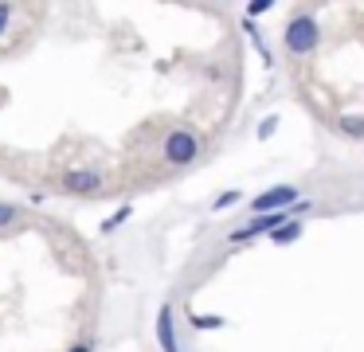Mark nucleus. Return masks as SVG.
I'll use <instances>...</instances> for the list:
<instances>
[{
    "mask_svg": "<svg viewBox=\"0 0 364 352\" xmlns=\"http://www.w3.org/2000/svg\"><path fill=\"white\" fill-rule=\"evenodd\" d=\"M317 39H321V31H317L314 16H294V20L286 23V31H282V43H286L290 55H309L317 47Z\"/></svg>",
    "mask_w": 364,
    "mask_h": 352,
    "instance_id": "nucleus-1",
    "label": "nucleus"
},
{
    "mask_svg": "<svg viewBox=\"0 0 364 352\" xmlns=\"http://www.w3.org/2000/svg\"><path fill=\"white\" fill-rule=\"evenodd\" d=\"M200 156V137L192 129H173L165 137V161L176 164V169H184V164H192Z\"/></svg>",
    "mask_w": 364,
    "mask_h": 352,
    "instance_id": "nucleus-2",
    "label": "nucleus"
},
{
    "mask_svg": "<svg viewBox=\"0 0 364 352\" xmlns=\"http://www.w3.org/2000/svg\"><path fill=\"white\" fill-rule=\"evenodd\" d=\"M298 200H301V196H298V188H294V184H278V188H267L262 196H255L251 208H255V215H270V211L294 208Z\"/></svg>",
    "mask_w": 364,
    "mask_h": 352,
    "instance_id": "nucleus-3",
    "label": "nucleus"
},
{
    "mask_svg": "<svg viewBox=\"0 0 364 352\" xmlns=\"http://www.w3.org/2000/svg\"><path fill=\"white\" fill-rule=\"evenodd\" d=\"M102 184H106L102 172H95V169H75V172H67V176H63V188H67V192H79V196L98 192Z\"/></svg>",
    "mask_w": 364,
    "mask_h": 352,
    "instance_id": "nucleus-4",
    "label": "nucleus"
},
{
    "mask_svg": "<svg viewBox=\"0 0 364 352\" xmlns=\"http://www.w3.org/2000/svg\"><path fill=\"white\" fill-rule=\"evenodd\" d=\"M157 344H161V352H181L176 325H173V305H161L157 309Z\"/></svg>",
    "mask_w": 364,
    "mask_h": 352,
    "instance_id": "nucleus-5",
    "label": "nucleus"
},
{
    "mask_svg": "<svg viewBox=\"0 0 364 352\" xmlns=\"http://www.w3.org/2000/svg\"><path fill=\"white\" fill-rule=\"evenodd\" d=\"M298 235H301V223H298V219H290V223H282L278 231H270V239H274L278 247H286V242H294Z\"/></svg>",
    "mask_w": 364,
    "mask_h": 352,
    "instance_id": "nucleus-6",
    "label": "nucleus"
},
{
    "mask_svg": "<svg viewBox=\"0 0 364 352\" xmlns=\"http://www.w3.org/2000/svg\"><path fill=\"white\" fill-rule=\"evenodd\" d=\"M337 129L360 141V137H364V117H341V122H337Z\"/></svg>",
    "mask_w": 364,
    "mask_h": 352,
    "instance_id": "nucleus-7",
    "label": "nucleus"
},
{
    "mask_svg": "<svg viewBox=\"0 0 364 352\" xmlns=\"http://www.w3.org/2000/svg\"><path fill=\"white\" fill-rule=\"evenodd\" d=\"M16 215H20V211L12 208V203H0V231H4V227H12V223H16Z\"/></svg>",
    "mask_w": 364,
    "mask_h": 352,
    "instance_id": "nucleus-8",
    "label": "nucleus"
},
{
    "mask_svg": "<svg viewBox=\"0 0 364 352\" xmlns=\"http://www.w3.org/2000/svg\"><path fill=\"white\" fill-rule=\"evenodd\" d=\"M9 23H12V4H0V36L9 31Z\"/></svg>",
    "mask_w": 364,
    "mask_h": 352,
    "instance_id": "nucleus-9",
    "label": "nucleus"
},
{
    "mask_svg": "<svg viewBox=\"0 0 364 352\" xmlns=\"http://www.w3.org/2000/svg\"><path fill=\"white\" fill-rule=\"evenodd\" d=\"M270 12V0H255V4H247V16H262Z\"/></svg>",
    "mask_w": 364,
    "mask_h": 352,
    "instance_id": "nucleus-10",
    "label": "nucleus"
},
{
    "mask_svg": "<svg viewBox=\"0 0 364 352\" xmlns=\"http://www.w3.org/2000/svg\"><path fill=\"white\" fill-rule=\"evenodd\" d=\"M239 200V192H223L220 200H215V211H223V208H231V203Z\"/></svg>",
    "mask_w": 364,
    "mask_h": 352,
    "instance_id": "nucleus-11",
    "label": "nucleus"
},
{
    "mask_svg": "<svg viewBox=\"0 0 364 352\" xmlns=\"http://www.w3.org/2000/svg\"><path fill=\"white\" fill-rule=\"evenodd\" d=\"M192 321H196V329H220L223 325L220 317H192Z\"/></svg>",
    "mask_w": 364,
    "mask_h": 352,
    "instance_id": "nucleus-12",
    "label": "nucleus"
},
{
    "mask_svg": "<svg viewBox=\"0 0 364 352\" xmlns=\"http://www.w3.org/2000/svg\"><path fill=\"white\" fill-rule=\"evenodd\" d=\"M274 125H278V117H267V122L259 125V137H270V133H274Z\"/></svg>",
    "mask_w": 364,
    "mask_h": 352,
    "instance_id": "nucleus-13",
    "label": "nucleus"
},
{
    "mask_svg": "<svg viewBox=\"0 0 364 352\" xmlns=\"http://www.w3.org/2000/svg\"><path fill=\"white\" fill-rule=\"evenodd\" d=\"M71 352H90V344H79V348H71Z\"/></svg>",
    "mask_w": 364,
    "mask_h": 352,
    "instance_id": "nucleus-14",
    "label": "nucleus"
}]
</instances>
